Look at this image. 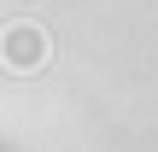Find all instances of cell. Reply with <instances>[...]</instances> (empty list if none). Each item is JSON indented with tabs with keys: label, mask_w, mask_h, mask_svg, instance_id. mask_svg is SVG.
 I'll use <instances>...</instances> for the list:
<instances>
[{
	"label": "cell",
	"mask_w": 158,
	"mask_h": 152,
	"mask_svg": "<svg viewBox=\"0 0 158 152\" xmlns=\"http://www.w3.org/2000/svg\"><path fill=\"white\" fill-rule=\"evenodd\" d=\"M0 64H6V70H41V64H47V29H41V23H6V35H0Z\"/></svg>",
	"instance_id": "1"
}]
</instances>
